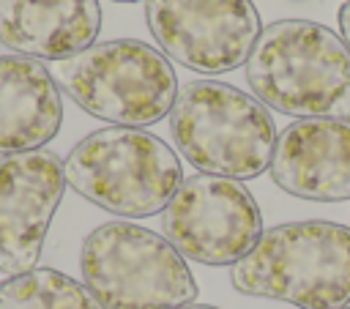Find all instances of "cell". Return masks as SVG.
I'll use <instances>...</instances> for the list:
<instances>
[{"mask_svg": "<svg viewBox=\"0 0 350 309\" xmlns=\"http://www.w3.org/2000/svg\"><path fill=\"white\" fill-rule=\"evenodd\" d=\"M246 79L265 107L293 118L350 120V49L312 19H279L260 30Z\"/></svg>", "mask_w": 350, "mask_h": 309, "instance_id": "cell-1", "label": "cell"}, {"mask_svg": "<svg viewBox=\"0 0 350 309\" xmlns=\"http://www.w3.org/2000/svg\"><path fill=\"white\" fill-rule=\"evenodd\" d=\"M246 295L301 309L350 304V227L336 221H284L262 230L254 249L230 271Z\"/></svg>", "mask_w": 350, "mask_h": 309, "instance_id": "cell-2", "label": "cell"}, {"mask_svg": "<svg viewBox=\"0 0 350 309\" xmlns=\"http://www.w3.org/2000/svg\"><path fill=\"white\" fill-rule=\"evenodd\" d=\"M170 131L194 170L232 180L262 175L279 137L260 98L219 79H191L178 88Z\"/></svg>", "mask_w": 350, "mask_h": 309, "instance_id": "cell-3", "label": "cell"}, {"mask_svg": "<svg viewBox=\"0 0 350 309\" xmlns=\"http://www.w3.org/2000/svg\"><path fill=\"white\" fill-rule=\"evenodd\" d=\"M63 175L79 197L126 219L164 211L183 183L175 150L129 126H107L79 139L63 161Z\"/></svg>", "mask_w": 350, "mask_h": 309, "instance_id": "cell-4", "label": "cell"}, {"mask_svg": "<svg viewBox=\"0 0 350 309\" xmlns=\"http://www.w3.org/2000/svg\"><path fill=\"white\" fill-rule=\"evenodd\" d=\"M57 88L88 115L112 126L142 129L170 115L178 96L172 63L139 38H115L57 60Z\"/></svg>", "mask_w": 350, "mask_h": 309, "instance_id": "cell-5", "label": "cell"}, {"mask_svg": "<svg viewBox=\"0 0 350 309\" xmlns=\"http://www.w3.org/2000/svg\"><path fill=\"white\" fill-rule=\"evenodd\" d=\"M79 268L104 309H175L200 290L178 249L131 221L98 224L82 241Z\"/></svg>", "mask_w": 350, "mask_h": 309, "instance_id": "cell-6", "label": "cell"}, {"mask_svg": "<svg viewBox=\"0 0 350 309\" xmlns=\"http://www.w3.org/2000/svg\"><path fill=\"white\" fill-rule=\"evenodd\" d=\"M164 238L180 257L202 265H235L262 235L252 191L232 178L191 175L161 211Z\"/></svg>", "mask_w": 350, "mask_h": 309, "instance_id": "cell-7", "label": "cell"}, {"mask_svg": "<svg viewBox=\"0 0 350 309\" xmlns=\"http://www.w3.org/2000/svg\"><path fill=\"white\" fill-rule=\"evenodd\" d=\"M145 19L161 52L197 74L238 68L262 30L252 0H145Z\"/></svg>", "mask_w": 350, "mask_h": 309, "instance_id": "cell-8", "label": "cell"}, {"mask_svg": "<svg viewBox=\"0 0 350 309\" xmlns=\"http://www.w3.org/2000/svg\"><path fill=\"white\" fill-rule=\"evenodd\" d=\"M63 191V161L52 150L0 156V271L5 276L36 268Z\"/></svg>", "mask_w": 350, "mask_h": 309, "instance_id": "cell-9", "label": "cell"}, {"mask_svg": "<svg viewBox=\"0 0 350 309\" xmlns=\"http://www.w3.org/2000/svg\"><path fill=\"white\" fill-rule=\"evenodd\" d=\"M271 178L301 200H350V120L304 118L290 123L276 137Z\"/></svg>", "mask_w": 350, "mask_h": 309, "instance_id": "cell-10", "label": "cell"}, {"mask_svg": "<svg viewBox=\"0 0 350 309\" xmlns=\"http://www.w3.org/2000/svg\"><path fill=\"white\" fill-rule=\"evenodd\" d=\"M98 0H0V44L33 60H66L93 46Z\"/></svg>", "mask_w": 350, "mask_h": 309, "instance_id": "cell-11", "label": "cell"}, {"mask_svg": "<svg viewBox=\"0 0 350 309\" xmlns=\"http://www.w3.org/2000/svg\"><path fill=\"white\" fill-rule=\"evenodd\" d=\"M63 123L52 71L33 57L0 55V153L41 150Z\"/></svg>", "mask_w": 350, "mask_h": 309, "instance_id": "cell-12", "label": "cell"}, {"mask_svg": "<svg viewBox=\"0 0 350 309\" xmlns=\"http://www.w3.org/2000/svg\"><path fill=\"white\" fill-rule=\"evenodd\" d=\"M0 309H104L77 279L55 268H33L0 282Z\"/></svg>", "mask_w": 350, "mask_h": 309, "instance_id": "cell-13", "label": "cell"}, {"mask_svg": "<svg viewBox=\"0 0 350 309\" xmlns=\"http://www.w3.org/2000/svg\"><path fill=\"white\" fill-rule=\"evenodd\" d=\"M339 30H342V38H345V44L350 49V0L339 8Z\"/></svg>", "mask_w": 350, "mask_h": 309, "instance_id": "cell-14", "label": "cell"}, {"mask_svg": "<svg viewBox=\"0 0 350 309\" xmlns=\"http://www.w3.org/2000/svg\"><path fill=\"white\" fill-rule=\"evenodd\" d=\"M175 309H216V306H208V304H186V306H175Z\"/></svg>", "mask_w": 350, "mask_h": 309, "instance_id": "cell-15", "label": "cell"}, {"mask_svg": "<svg viewBox=\"0 0 350 309\" xmlns=\"http://www.w3.org/2000/svg\"><path fill=\"white\" fill-rule=\"evenodd\" d=\"M112 3H139V0H112Z\"/></svg>", "mask_w": 350, "mask_h": 309, "instance_id": "cell-16", "label": "cell"}, {"mask_svg": "<svg viewBox=\"0 0 350 309\" xmlns=\"http://www.w3.org/2000/svg\"><path fill=\"white\" fill-rule=\"evenodd\" d=\"M339 309H350V306H339Z\"/></svg>", "mask_w": 350, "mask_h": 309, "instance_id": "cell-17", "label": "cell"}]
</instances>
